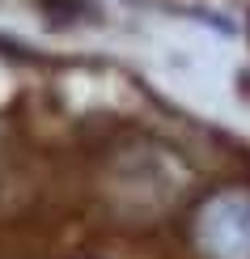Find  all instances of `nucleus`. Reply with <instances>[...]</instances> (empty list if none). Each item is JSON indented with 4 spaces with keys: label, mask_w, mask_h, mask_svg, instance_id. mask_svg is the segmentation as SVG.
<instances>
[{
    "label": "nucleus",
    "mask_w": 250,
    "mask_h": 259,
    "mask_svg": "<svg viewBox=\"0 0 250 259\" xmlns=\"http://www.w3.org/2000/svg\"><path fill=\"white\" fill-rule=\"evenodd\" d=\"M195 234L212 259H250V196L221 191L216 200H208Z\"/></svg>",
    "instance_id": "f257e3e1"
}]
</instances>
